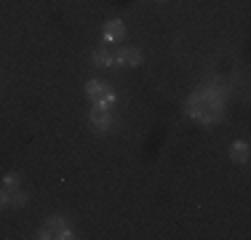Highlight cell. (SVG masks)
<instances>
[{
	"mask_svg": "<svg viewBox=\"0 0 251 240\" xmlns=\"http://www.w3.org/2000/svg\"><path fill=\"white\" fill-rule=\"evenodd\" d=\"M112 59H115L118 64H123V67H139L142 64V51L134 46H123L118 48L115 53H112Z\"/></svg>",
	"mask_w": 251,
	"mask_h": 240,
	"instance_id": "cell-1",
	"label": "cell"
},
{
	"mask_svg": "<svg viewBox=\"0 0 251 240\" xmlns=\"http://www.w3.org/2000/svg\"><path fill=\"white\" fill-rule=\"evenodd\" d=\"M64 227H67V221H64V216H51L49 221H46L43 227H40L38 230V240H51V238H59V232L64 230Z\"/></svg>",
	"mask_w": 251,
	"mask_h": 240,
	"instance_id": "cell-2",
	"label": "cell"
},
{
	"mask_svg": "<svg viewBox=\"0 0 251 240\" xmlns=\"http://www.w3.org/2000/svg\"><path fill=\"white\" fill-rule=\"evenodd\" d=\"M88 120H91L94 131H99V134L110 131V125H112V115H110V110H104V107H94Z\"/></svg>",
	"mask_w": 251,
	"mask_h": 240,
	"instance_id": "cell-3",
	"label": "cell"
},
{
	"mask_svg": "<svg viewBox=\"0 0 251 240\" xmlns=\"http://www.w3.org/2000/svg\"><path fill=\"white\" fill-rule=\"evenodd\" d=\"M126 35V27L121 19H112L104 24V32H101V38H104V43H118V40H123Z\"/></svg>",
	"mask_w": 251,
	"mask_h": 240,
	"instance_id": "cell-4",
	"label": "cell"
},
{
	"mask_svg": "<svg viewBox=\"0 0 251 240\" xmlns=\"http://www.w3.org/2000/svg\"><path fill=\"white\" fill-rule=\"evenodd\" d=\"M107 88H110V86H107V83H101V80H88L86 83V96L91 99V104H97L101 96L107 94Z\"/></svg>",
	"mask_w": 251,
	"mask_h": 240,
	"instance_id": "cell-5",
	"label": "cell"
},
{
	"mask_svg": "<svg viewBox=\"0 0 251 240\" xmlns=\"http://www.w3.org/2000/svg\"><path fill=\"white\" fill-rule=\"evenodd\" d=\"M230 160L232 163H246L249 160V144L246 142H232L230 144Z\"/></svg>",
	"mask_w": 251,
	"mask_h": 240,
	"instance_id": "cell-6",
	"label": "cell"
},
{
	"mask_svg": "<svg viewBox=\"0 0 251 240\" xmlns=\"http://www.w3.org/2000/svg\"><path fill=\"white\" fill-rule=\"evenodd\" d=\"M91 62H94V67L104 70V67H110L115 59H112V53L107 51V48H97V51H94V56H91Z\"/></svg>",
	"mask_w": 251,
	"mask_h": 240,
	"instance_id": "cell-7",
	"label": "cell"
},
{
	"mask_svg": "<svg viewBox=\"0 0 251 240\" xmlns=\"http://www.w3.org/2000/svg\"><path fill=\"white\" fill-rule=\"evenodd\" d=\"M22 187V179L16 176V173H8V176H3V182H0V190L11 192V190H19Z\"/></svg>",
	"mask_w": 251,
	"mask_h": 240,
	"instance_id": "cell-8",
	"label": "cell"
},
{
	"mask_svg": "<svg viewBox=\"0 0 251 240\" xmlns=\"http://www.w3.org/2000/svg\"><path fill=\"white\" fill-rule=\"evenodd\" d=\"M112 104H115V91H112V88H107V94L101 96V99H99L94 107H104V110H110Z\"/></svg>",
	"mask_w": 251,
	"mask_h": 240,
	"instance_id": "cell-9",
	"label": "cell"
},
{
	"mask_svg": "<svg viewBox=\"0 0 251 240\" xmlns=\"http://www.w3.org/2000/svg\"><path fill=\"white\" fill-rule=\"evenodd\" d=\"M0 208H5V206H3V200H0Z\"/></svg>",
	"mask_w": 251,
	"mask_h": 240,
	"instance_id": "cell-10",
	"label": "cell"
}]
</instances>
